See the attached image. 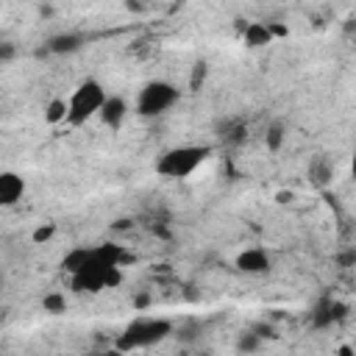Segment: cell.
<instances>
[{"mask_svg":"<svg viewBox=\"0 0 356 356\" xmlns=\"http://www.w3.org/2000/svg\"><path fill=\"white\" fill-rule=\"evenodd\" d=\"M281 139H284V128H281V125H273L270 134H267V145H270V147H278Z\"/></svg>","mask_w":356,"mask_h":356,"instance_id":"obj_14","label":"cell"},{"mask_svg":"<svg viewBox=\"0 0 356 356\" xmlns=\"http://www.w3.org/2000/svg\"><path fill=\"white\" fill-rule=\"evenodd\" d=\"M97 117L103 120V125H108L111 131H117V128L125 122V117H128V103H125L120 95H108V97L103 100Z\"/></svg>","mask_w":356,"mask_h":356,"instance_id":"obj_6","label":"cell"},{"mask_svg":"<svg viewBox=\"0 0 356 356\" xmlns=\"http://www.w3.org/2000/svg\"><path fill=\"white\" fill-rule=\"evenodd\" d=\"M86 44V36L78 33V31H67V33H56L47 39V50L56 53V56H64V53H75Z\"/></svg>","mask_w":356,"mask_h":356,"instance_id":"obj_8","label":"cell"},{"mask_svg":"<svg viewBox=\"0 0 356 356\" xmlns=\"http://www.w3.org/2000/svg\"><path fill=\"white\" fill-rule=\"evenodd\" d=\"M106 97H108V92L103 89L100 81H95V78L81 81L72 89V95L67 97V120L64 122H70V125L89 122L92 117H97V111H100V106H103Z\"/></svg>","mask_w":356,"mask_h":356,"instance_id":"obj_3","label":"cell"},{"mask_svg":"<svg viewBox=\"0 0 356 356\" xmlns=\"http://www.w3.org/2000/svg\"><path fill=\"white\" fill-rule=\"evenodd\" d=\"M42 306H44V312H50V314H61V312L67 309V298L58 295V292H50V295H44Z\"/></svg>","mask_w":356,"mask_h":356,"instance_id":"obj_13","label":"cell"},{"mask_svg":"<svg viewBox=\"0 0 356 356\" xmlns=\"http://www.w3.org/2000/svg\"><path fill=\"white\" fill-rule=\"evenodd\" d=\"M14 56V47L8 44V42H0V61H6V58H11Z\"/></svg>","mask_w":356,"mask_h":356,"instance_id":"obj_17","label":"cell"},{"mask_svg":"<svg viewBox=\"0 0 356 356\" xmlns=\"http://www.w3.org/2000/svg\"><path fill=\"white\" fill-rule=\"evenodd\" d=\"M309 181L314 184V186H328L331 181H334V164L328 161V159H314L312 164H309Z\"/></svg>","mask_w":356,"mask_h":356,"instance_id":"obj_9","label":"cell"},{"mask_svg":"<svg viewBox=\"0 0 356 356\" xmlns=\"http://www.w3.org/2000/svg\"><path fill=\"white\" fill-rule=\"evenodd\" d=\"M209 156H211L209 145H178L159 156L156 172L167 181H186L209 161Z\"/></svg>","mask_w":356,"mask_h":356,"instance_id":"obj_1","label":"cell"},{"mask_svg":"<svg viewBox=\"0 0 356 356\" xmlns=\"http://www.w3.org/2000/svg\"><path fill=\"white\" fill-rule=\"evenodd\" d=\"M270 39H273V31H270L267 25H261V22L245 25V42H248L250 47H261V44H267Z\"/></svg>","mask_w":356,"mask_h":356,"instance_id":"obj_10","label":"cell"},{"mask_svg":"<svg viewBox=\"0 0 356 356\" xmlns=\"http://www.w3.org/2000/svg\"><path fill=\"white\" fill-rule=\"evenodd\" d=\"M181 97V89L170 81H147L136 95V114L145 120L167 114Z\"/></svg>","mask_w":356,"mask_h":356,"instance_id":"obj_4","label":"cell"},{"mask_svg":"<svg viewBox=\"0 0 356 356\" xmlns=\"http://www.w3.org/2000/svg\"><path fill=\"white\" fill-rule=\"evenodd\" d=\"M22 195H25V178L14 170H3L0 172V209L17 206Z\"/></svg>","mask_w":356,"mask_h":356,"instance_id":"obj_5","label":"cell"},{"mask_svg":"<svg viewBox=\"0 0 356 356\" xmlns=\"http://www.w3.org/2000/svg\"><path fill=\"white\" fill-rule=\"evenodd\" d=\"M236 267H239L242 273L259 275V273H267V270H270V256H267V250H261V248H248V250H242V253L236 256Z\"/></svg>","mask_w":356,"mask_h":356,"instance_id":"obj_7","label":"cell"},{"mask_svg":"<svg viewBox=\"0 0 356 356\" xmlns=\"http://www.w3.org/2000/svg\"><path fill=\"white\" fill-rule=\"evenodd\" d=\"M172 334V320H164V317H136L131 320L122 334H117L114 339V348L117 350H145V348H153L159 342H164L167 337Z\"/></svg>","mask_w":356,"mask_h":356,"instance_id":"obj_2","label":"cell"},{"mask_svg":"<svg viewBox=\"0 0 356 356\" xmlns=\"http://www.w3.org/2000/svg\"><path fill=\"white\" fill-rule=\"evenodd\" d=\"M339 306L334 303V300H325V303H320L317 306V312L312 314L314 317V325H331L337 317H339V312H337Z\"/></svg>","mask_w":356,"mask_h":356,"instance_id":"obj_11","label":"cell"},{"mask_svg":"<svg viewBox=\"0 0 356 356\" xmlns=\"http://www.w3.org/2000/svg\"><path fill=\"white\" fill-rule=\"evenodd\" d=\"M239 348H242V350H253V348H259V339H256V334H245V337L239 339Z\"/></svg>","mask_w":356,"mask_h":356,"instance_id":"obj_15","label":"cell"},{"mask_svg":"<svg viewBox=\"0 0 356 356\" xmlns=\"http://www.w3.org/2000/svg\"><path fill=\"white\" fill-rule=\"evenodd\" d=\"M44 120H47L50 125L64 122V120H67V100H61V97L50 100V103H47V108H44Z\"/></svg>","mask_w":356,"mask_h":356,"instance_id":"obj_12","label":"cell"},{"mask_svg":"<svg viewBox=\"0 0 356 356\" xmlns=\"http://www.w3.org/2000/svg\"><path fill=\"white\" fill-rule=\"evenodd\" d=\"M53 231H56L53 225H44V228H39V231L33 234V239H36V242H42V239H50V236H53Z\"/></svg>","mask_w":356,"mask_h":356,"instance_id":"obj_16","label":"cell"}]
</instances>
